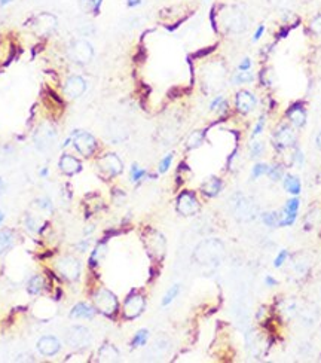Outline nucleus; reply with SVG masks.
Instances as JSON below:
<instances>
[{
  "label": "nucleus",
  "mask_w": 321,
  "mask_h": 363,
  "mask_svg": "<svg viewBox=\"0 0 321 363\" xmlns=\"http://www.w3.org/2000/svg\"><path fill=\"white\" fill-rule=\"evenodd\" d=\"M106 250H107V246L104 244V243H100V244H97V246H95V249L92 250L91 258H90V265H91V267L98 265V264H100V261H101V259L106 256Z\"/></svg>",
  "instance_id": "obj_27"
},
{
  "label": "nucleus",
  "mask_w": 321,
  "mask_h": 363,
  "mask_svg": "<svg viewBox=\"0 0 321 363\" xmlns=\"http://www.w3.org/2000/svg\"><path fill=\"white\" fill-rule=\"evenodd\" d=\"M34 146L37 151L40 152H45L48 149H51L54 144H55V140H57V131L55 128L51 125H42L40 128H37V131L34 133Z\"/></svg>",
  "instance_id": "obj_8"
},
{
  "label": "nucleus",
  "mask_w": 321,
  "mask_h": 363,
  "mask_svg": "<svg viewBox=\"0 0 321 363\" xmlns=\"http://www.w3.org/2000/svg\"><path fill=\"white\" fill-rule=\"evenodd\" d=\"M55 268L66 280H70V282H75L80 274V264L77 259L72 256H64L61 259H58V262L55 264Z\"/></svg>",
  "instance_id": "obj_11"
},
{
  "label": "nucleus",
  "mask_w": 321,
  "mask_h": 363,
  "mask_svg": "<svg viewBox=\"0 0 321 363\" xmlns=\"http://www.w3.org/2000/svg\"><path fill=\"white\" fill-rule=\"evenodd\" d=\"M83 5H87V9L94 12L95 15L100 14V9H101V5H103V0H82Z\"/></svg>",
  "instance_id": "obj_36"
},
{
  "label": "nucleus",
  "mask_w": 321,
  "mask_h": 363,
  "mask_svg": "<svg viewBox=\"0 0 321 363\" xmlns=\"http://www.w3.org/2000/svg\"><path fill=\"white\" fill-rule=\"evenodd\" d=\"M223 189V182L219 177H210L207 182L202 183L201 190L204 195L207 197H217L220 194V190Z\"/></svg>",
  "instance_id": "obj_21"
},
{
  "label": "nucleus",
  "mask_w": 321,
  "mask_h": 363,
  "mask_svg": "<svg viewBox=\"0 0 321 363\" xmlns=\"http://www.w3.org/2000/svg\"><path fill=\"white\" fill-rule=\"evenodd\" d=\"M265 284H266L268 287H274V286L278 284V282H276L275 279H272L271 275H266V277H265Z\"/></svg>",
  "instance_id": "obj_48"
},
{
  "label": "nucleus",
  "mask_w": 321,
  "mask_h": 363,
  "mask_svg": "<svg viewBox=\"0 0 321 363\" xmlns=\"http://www.w3.org/2000/svg\"><path fill=\"white\" fill-rule=\"evenodd\" d=\"M263 128H265V116H260L259 121H258V124H256L254 130H253V133H251V137H253V139H254V137H258L260 133L263 131Z\"/></svg>",
  "instance_id": "obj_44"
},
{
  "label": "nucleus",
  "mask_w": 321,
  "mask_h": 363,
  "mask_svg": "<svg viewBox=\"0 0 321 363\" xmlns=\"http://www.w3.org/2000/svg\"><path fill=\"white\" fill-rule=\"evenodd\" d=\"M143 3V0H126V5L130 8H136V6H140Z\"/></svg>",
  "instance_id": "obj_51"
},
{
  "label": "nucleus",
  "mask_w": 321,
  "mask_h": 363,
  "mask_svg": "<svg viewBox=\"0 0 321 363\" xmlns=\"http://www.w3.org/2000/svg\"><path fill=\"white\" fill-rule=\"evenodd\" d=\"M87 82L80 76H70L64 85V95L67 98H77L85 93Z\"/></svg>",
  "instance_id": "obj_16"
},
{
  "label": "nucleus",
  "mask_w": 321,
  "mask_h": 363,
  "mask_svg": "<svg viewBox=\"0 0 321 363\" xmlns=\"http://www.w3.org/2000/svg\"><path fill=\"white\" fill-rule=\"evenodd\" d=\"M291 162L297 167H302L304 162H305V157H304V152L299 149V147H294V152L291 155Z\"/></svg>",
  "instance_id": "obj_39"
},
{
  "label": "nucleus",
  "mask_w": 321,
  "mask_h": 363,
  "mask_svg": "<svg viewBox=\"0 0 321 363\" xmlns=\"http://www.w3.org/2000/svg\"><path fill=\"white\" fill-rule=\"evenodd\" d=\"M14 246V232L9 229H5L0 232V254L8 252Z\"/></svg>",
  "instance_id": "obj_25"
},
{
  "label": "nucleus",
  "mask_w": 321,
  "mask_h": 363,
  "mask_svg": "<svg viewBox=\"0 0 321 363\" xmlns=\"http://www.w3.org/2000/svg\"><path fill=\"white\" fill-rule=\"evenodd\" d=\"M26 226H27V229H29L30 232H37V231L40 229L39 222H37L36 218H33V216H27V218H26Z\"/></svg>",
  "instance_id": "obj_41"
},
{
  "label": "nucleus",
  "mask_w": 321,
  "mask_h": 363,
  "mask_svg": "<svg viewBox=\"0 0 321 363\" xmlns=\"http://www.w3.org/2000/svg\"><path fill=\"white\" fill-rule=\"evenodd\" d=\"M144 307H146L144 296L140 293H131L123 304V316L125 318L133 320L144 311Z\"/></svg>",
  "instance_id": "obj_13"
},
{
  "label": "nucleus",
  "mask_w": 321,
  "mask_h": 363,
  "mask_svg": "<svg viewBox=\"0 0 321 363\" xmlns=\"http://www.w3.org/2000/svg\"><path fill=\"white\" fill-rule=\"evenodd\" d=\"M94 305H95V310L103 313L104 316L112 317L118 311V300H116V296L109 289H104V287L98 289L94 293Z\"/></svg>",
  "instance_id": "obj_2"
},
{
  "label": "nucleus",
  "mask_w": 321,
  "mask_h": 363,
  "mask_svg": "<svg viewBox=\"0 0 321 363\" xmlns=\"http://www.w3.org/2000/svg\"><path fill=\"white\" fill-rule=\"evenodd\" d=\"M179 292H180V284H173V286H171V287L168 289V292L165 293L164 300H162V307H167V305H169L173 301L177 298Z\"/></svg>",
  "instance_id": "obj_34"
},
{
  "label": "nucleus",
  "mask_w": 321,
  "mask_h": 363,
  "mask_svg": "<svg viewBox=\"0 0 321 363\" xmlns=\"http://www.w3.org/2000/svg\"><path fill=\"white\" fill-rule=\"evenodd\" d=\"M70 57L75 63L88 64L94 57V48L88 40L79 39L76 42H73V45L70 48Z\"/></svg>",
  "instance_id": "obj_10"
},
{
  "label": "nucleus",
  "mask_w": 321,
  "mask_h": 363,
  "mask_svg": "<svg viewBox=\"0 0 321 363\" xmlns=\"http://www.w3.org/2000/svg\"><path fill=\"white\" fill-rule=\"evenodd\" d=\"M223 26L229 33H243L247 30V16L237 6H230L223 14Z\"/></svg>",
  "instance_id": "obj_4"
},
{
  "label": "nucleus",
  "mask_w": 321,
  "mask_h": 363,
  "mask_svg": "<svg viewBox=\"0 0 321 363\" xmlns=\"http://www.w3.org/2000/svg\"><path fill=\"white\" fill-rule=\"evenodd\" d=\"M67 344L75 350H83L91 344V333L85 326H72L66 336Z\"/></svg>",
  "instance_id": "obj_7"
},
{
  "label": "nucleus",
  "mask_w": 321,
  "mask_h": 363,
  "mask_svg": "<svg viewBox=\"0 0 321 363\" xmlns=\"http://www.w3.org/2000/svg\"><path fill=\"white\" fill-rule=\"evenodd\" d=\"M58 167H60V170H61L62 173L67 174V176H73V174L79 173V172L82 170L80 161L75 158L73 155H70V154H64V155H61L60 162H58Z\"/></svg>",
  "instance_id": "obj_19"
},
{
  "label": "nucleus",
  "mask_w": 321,
  "mask_h": 363,
  "mask_svg": "<svg viewBox=\"0 0 321 363\" xmlns=\"http://www.w3.org/2000/svg\"><path fill=\"white\" fill-rule=\"evenodd\" d=\"M202 142H204V133L202 131H194L189 136L187 142H186V147L187 149H195V147H199Z\"/></svg>",
  "instance_id": "obj_31"
},
{
  "label": "nucleus",
  "mask_w": 321,
  "mask_h": 363,
  "mask_svg": "<svg viewBox=\"0 0 321 363\" xmlns=\"http://www.w3.org/2000/svg\"><path fill=\"white\" fill-rule=\"evenodd\" d=\"M95 308L85 304V302H80V304H76L73 307V310L70 311V317L72 318H92L95 316Z\"/></svg>",
  "instance_id": "obj_22"
},
{
  "label": "nucleus",
  "mask_w": 321,
  "mask_h": 363,
  "mask_svg": "<svg viewBox=\"0 0 321 363\" xmlns=\"http://www.w3.org/2000/svg\"><path fill=\"white\" fill-rule=\"evenodd\" d=\"M48 174H49V168H48V167H44V168L39 172V176H40V177H46Z\"/></svg>",
  "instance_id": "obj_52"
},
{
  "label": "nucleus",
  "mask_w": 321,
  "mask_h": 363,
  "mask_svg": "<svg viewBox=\"0 0 321 363\" xmlns=\"http://www.w3.org/2000/svg\"><path fill=\"white\" fill-rule=\"evenodd\" d=\"M268 170H269V165H266V164H256V165L251 168V180L259 179L260 176L268 173Z\"/></svg>",
  "instance_id": "obj_38"
},
{
  "label": "nucleus",
  "mask_w": 321,
  "mask_h": 363,
  "mask_svg": "<svg viewBox=\"0 0 321 363\" xmlns=\"http://www.w3.org/2000/svg\"><path fill=\"white\" fill-rule=\"evenodd\" d=\"M225 98L222 97V95H217L216 98H214L213 101H211V104H210V111H216L217 112V109H219V106L222 104V101H223Z\"/></svg>",
  "instance_id": "obj_46"
},
{
  "label": "nucleus",
  "mask_w": 321,
  "mask_h": 363,
  "mask_svg": "<svg viewBox=\"0 0 321 363\" xmlns=\"http://www.w3.org/2000/svg\"><path fill=\"white\" fill-rule=\"evenodd\" d=\"M177 211L182 216H194L199 211V203L195 194L183 190L177 198Z\"/></svg>",
  "instance_id": "obj_12"
},
{
  "label": "nucleus",
  "mask_w": 321,
  "mask_h": 363,
  "mask_svg": "<svg viewBox=\"0 0 321 363\" xmlns=\"http://www.w3.org/2000/svg\"><path fill=\"white\" fill-rule=\"evenodd\" d=\"M3 219H5V215H3V213H2V211H0V223H2V222H3Z\"/></svg>",
  "instance_id": "obj_56"
},
{
  "label": "nucleus",
  "mask_w": 321,
  "mask_h": 363,
  "mask_svg": "<svg viewBox=\"0 0 321 363\" xmlns=\"http://www.w3.org/2000/svg\"><path fill=\"white\" fill-rule=\"evenodd\" d=\"M263 33H265V26H259L258 30H256V33H254V37H253V39H254V40H259Z\"/></svg>",
  "instance_id": "obj_49"
},
{
  "label": "nucleus",
  "mask_w": 321,
  "mask_h": 363,
  "mask_svg": "<svg viewBox=\"0 0 321 363\" xmlns=\"http://www.w3.org/2000/svg\"><path fill=\"white\" fill-rule=\"evenodd\" d=\"M262 221H263V223H265L266 226L275 228V226H278V223H280V215H278L276 211H266V213L262 215Z\"/></svg>",
  "instance_id": "obj_32"
},
{
  "label": "nucleus",
  "mask_w": 321,
  "mask_h": 363,
  "mask_svg": "<svg viewBox=\"0 0 321 363\" xmlns=\"http://www.w3.org/2000/svg\"><path fill=\"white\" fill-rule=\"evenodd\" d=\"M88 246H90V241L87 240V241L79 243V244H77V249H79V252H85V250L88 249Z\"/></svg>",
  "instance_id": "obj_50"
},
{
  "label": "nucleus",
  "mask_w": 321,
  "mask_h": 363,
  "mask_svg": "<svg viewBox=\"0 0 321 363\" xmlns=\"http://www.w3.org/2000/svg\"><path fill=\"white\" fill-rule=\"evenodd\" d=\"M299 198H291L286 203V207L283 210V213L280 215V223L278 226H290L296 221L297 216V210H299Z\"/></svg>",
  "instance_id": "obj_17"
},
{
  "label": "nucleus",
  "mask_w": 321,
  "mask_h": 363,
  "mask_svg": "<svg viewBox=\"0 0 321 363\" xmlns=\"http://www.w3.org/2000/svg\"><path fill=\"white\" fill-rule=\"evenodd\" d=\"M232 211L237 219L240 221H251L256 216V205L243 194H237L232 198Z\"/></svg>",
  "instance_id": "obj_5"
},
{
  "label": "nucleus",
  "mask_w": 321,
  "mask_h": 363,
  "mask_svg": "<svg viewBox=\"0 0 321 363\" xmlns=\"http://www.w3.org/2000/svg\"><path fill=\"white\" fill-rule=\"evenodd\" d=\"M173 158H174L173 154H168L167 157L162 158V161L159 162V173H167V172H168V168L171 167V164H173Z\"/></svg>",
  "instance_id": "obj_40"
},
{
  "label": "nucleus",
  "mask_w": 321,
  "mask_h": 363,
  "mask_svg": "<svg viewBox=\"0 0 321 363\" xmlns=\"http://www.w3.org/2000/svg\"><path fill=\"white\" fill-rule=\"evenodd\" d=\"M238 69H240V70H250V69H251V60H250V58H244V60L240 63Z\"/></svg>",
  "instance_id": "obj_47"
},
{
  "label": "nucleus",
  "mask_w": 321,
  "mask_h": 363,
  "mask_svg": "<svg viewBox=\"0 0 321 363\" xmlns=\"http://www.w3.org/2000/svg\"><path fill=\"white\" fill-rule=\"evenodd\" d=\"M109 134H110V139L113 140V137H115V134H118L116 136V142H121V140H125L126 139V130L123 128L118 121H113L112 124H110V131H109Z\"/></svg>",
  "instance_id": "obj_28"
},
{
  "label": "nucleus",
  "mask_w": 321,
  "mask_h": 363,
  "mask_svg": "<svg viewBox=\"0 0 321 363\" xmlns=\"http://www.w3.org/2000/svg\"><path fill=\"white\" fill-rule=\"evenodd\" d=\"M287 258H289V252H287V250H281V252L276 254L275 259H274V267H275V268H280V267L287 261Z\"/></svg>",
  "instance_id": "obj_42"
},
{
  "label": "nucleus",
  "mask_w": 321,
  "mask_h": 363,
  "mask_svg": "<svg viewBox=\"0 0 321 363\" xmlns=\"http://www.w3.org/2000/svg\"><path fill=\"white\" fill-rule=\"evenodd\" d=\"M225 79V69L219 64H211L208 70L204 72V85L210 90H217L222 87V82Z\"/></svg>",
  "instance_id": "obj_14"
},
{
  "label": "nucleus",
  "mask_w": 321,
  "mask_h": 363,
  "mask_svg": "<svg viewBox=\"0 0 321 363\" xmlns=\"http://www.w3.org/2000/svg\"><path fill=\"white\" fill-rule=\"evenodd\" d=\"M44 286H45V280H44V277H40V275H33L30 280H29L27 290H29L30 295H39V293L42 292Z\"/></svg>",
  "instance_id": "obj_26"
},
{
  "label": "nucleus",
  "mask_w": 321,
  "mask_h": 363,
  "mask_svg": "<svg viewBox=\"0 0 321 363\" xmlns=\"http://www.w3.org/2000/svg\"><path fill=\"white\" fill-rule=\"evenodd\" d=\"M149 339V331L147 329H140V331L134 335L133 341H131V347L137 348V347H143Z\"/></svg>",
  "instance_id": "obj_30"
},
{
  "label": "nucleus",
  "mask_w": 321,
  "mask_h": 363,
  "mask_svg": "<svg viewBox=\"0 0 321 363\" xmlns=\"http://www.w3.org/2000/svg\"><path fill=\"white\" fill-rule=\"evenodd\" d=\"M253 80H254V75H253V72H250V70H240V72H237V73L233 75V78H232V82H233L235 85L250 83V82H253Z\"/></svg>",
  "instance_id": "obj_29"
},
{
  "label": "nucleus",
  "mask_w": 321,
  "mask_h": 363,
  "mask_svg": "<svg viewBox=\"0 0 321 363\" xmlns=\"http://www.w3.org/2000/svg\"><path fill=\"white\" fill-rule=\"evenodd\" d=\"M98 170L106 177H116L123 172V164L116 154H106L97 162Z\"/></svg>",
  "instance_id": "obj_9"
},
{
  "label": "nucleus",
  "mask_w": 321,
  "mask_h": 363,
  "mask_svg": "<svg viewBox=\"0 0 321 363\" xmlns=\"http://www.w3.org/2000/svg\"><path fill=\"white\" fill-rule=\"evenodd\" d=\"M287 118L296 128H302L306 124V111L302 104H293L287 111Z\"/></svg>",
  "instance_id": "obj_20"
},
{
  "label": "nucleus",
  "mask_w": 321,
  "mask_h": 363,
  "mask_svg": "<svg viewBox=\"0 0 321 363\" xmlns=\"http://www.w3.org/2000/svg\"><path fill=\"white\" fill-rule=\"evenodd\" d=\"M256 104H258V100H256L254 94H251L250 91H240L235 97L237 111L243 113V115H247V113L254 111Z\"/></svg>",
  "instance_id": "obj_15"
},
{
  "label": "nucleus",
  "mask_w": 321,
  "mask_h": 363,
  "mask_svg": "<svg viewBox=\"0 0 321 363\" xmlns=\"http://www.w3.org/2000/svg\"><path fill=\"white\" fill-rule=\"evenodd\" d=\"M284 179V189L287 190L291 195H299L302 185H301V179L294 174H287L283 177Z\"/></svg>",
  "instance_id": "obj_24"
},
{
  "label": "nucleus",
  "mask_w": 321,
  "mask_h": 363,
  "mask_svg": "<svg viewBox=\"0 0 321 363\" xmlns=\"http://www.w3.org/2000/svg\"><path fill=\"white\" fill-rule=\"evenodd\" d=\"M130 176H131V182L137 183V182L143 180V179L147 176V172L143 170V168H140L137 164H133V165H131V170H130Z\"/></svg>",
  "instance_id": "obj_35"
},
{
  "label": "nucleus",
  "mask_w": 321,
  "mask_h": 363,
  "mask_svg": "<svg viewBox=\"0 0 321 363\" xmlns=\"http://www.w3.org/2000/svg\"><path fill=\"white\" fill-rule=\"evenodd\" d=\"M315 143H317V147L321 151V131L317 134V139H315Z\"/></svg>",
  "instance_id": "obj_53"
},
{
  "label": "nucleus",
  "mask_w": 321,
  "mask_h": 363,
  "mask_svg": "<svg viewBox=\"0 0 321 363\" xmlns=\"http://www.w3.org/2000/svg\"><path fill=\"white\" fill-rule=\"evenodd\" d=\"M272 144L278 151L289 149V147H296L297 143V134L289 124H283L275 130L272 136Z\"/></svg>",
  "instance_id": "obj_6"
},
{
  "label": "nucleus",
  "mask_w": 321,
  "mask_h": 363,
  "mask_svg": "<svg viewBox=\"0 0 321 363\" xmlns=\"http://www.w3.org/2000/svg\"><path fill=\"white\" fill-rule=\"evenodd\" d=\"M70 137H72V144L75 146V149L80 155L91 157L92 154L95 152L97 140L90 133L83 131V130H75V131H72Z\"/></svg>",
  "instance_id": "obj_3"
},
{
  "label": "nucleus",
  "mask_w": 321,
  "mask_h": 363,
  "mask_svg": "<svg viewBox=\"0 0 321 363\" xmlns=\"http://www.w3.org/2000/svg\"><path fill=\"white\" fill-rule=\"evenodd\" d=\"M36 204L39 205L42 210H45V211H52V203H51L49 198H40V200L36 201Z\"/></svg>",
  "instance_id": "obj_45"
},
{
  "label": "nucleus",
  "mask_w": 321,
  "mask_h": 363,
  "mask_svg": "<svg viewBox=\"0 0 321 363\" xmlns=\"http://www.w3.org/2000/svg\"><path fill=\"white\" fill-rule=\"evenodd\" d=\"M309 29H311V32L315 33V34H321V14L315 16V18L311 21Z\"/></svg>",
  "instance_id": "obj_43"
},
{
  "label": "nucleus",
  "mask_w": 321,
  "mask_h": 363,
  "mask_svg": "<svg viewBox=\"0 0 321 363\" xmlns=\"http://www.w3.org/2000/svg\"><path fill=\"white\" fill-rule=\"evenodd\" d=\"M3 189H5V183H3V180L0 179V195L3 194Z\"/></svg>",
  "instance_id": "obj_55"
},
{
  "label": "nucleus",
  "mask_w": 321,
  "mask_h": 363,
  "mask_svg": "<svg viewBox=\"0 0 321 363\" xmlns=\"http://www.w3.org/2000/svg\"><path fill=\"white\" fill-rule=\"evenodd\" d=\"M266 174L269 176V179L272 182H278V180H281L284 177V167L281 164H274L272 167H269V170H268Z\"/></svg>",
  "instance_id": "obj_33"
},
{
  "label": "nucleus",
  "mask_w": 321,
  "mask_h": 363,
  "mask_svg": "<svg viewBox=\"0 0 321 363\" xmlns=\"http://www.w3.org/2000/svg\"><path fill=\"white\" fill-rule=\"evenodd\" d=\"M263 151H265V146H263V143L253 142L251 143V146H250V158L258 159L260 155L263 154Z\"/></svg>",
  "instance_id": "obj_37"
},
{
  "label": "nucleus",
  "mask_w": 321,
  "mask_h": 363,
  "mask_svg": "<svg viewBox=\"0 0 321 363\" xmlns=\"http://www.w3.org/2000/svg\"><path fill=\"white\" fill-rule=\"evenodd\" d=\"M12 0H0V6H6L8 3H11Z\"/></svg>",
  "instance_id": "obj_54"
},
{
  "label": "nucleus",
  "mask_w": 321,
  "mask_h": 363,
  "mask_svg": "<svg viewBox=\"0 0 321 363\" xmlns=\"http://www.w3.org/2000/svg\"><path fill=\"white\" fill-rule=\"evenodd\" d=\"M195 261L198 262L199 265L204 267H219L220 262L225 258V246L220 240L217 238H208L201 241L195 253H194Z\"/></svg>",
  "instance_id": "obj_1"
},
{
  "label": "nucleus",
  "mask_w": 321,
  "mask_h": 363,
  "mask_svg": "<svg viewBox=\"0 0 321 363\" xmlns=\"http://www.w3.org/2000/svg\"><path fill=\"white\" fill-rule=\"evenodd\" d=\"M119 351L112 344H104L98 351V359L101 362H118L119 360Z\"/></svg>",
  "instance_id": "obj_23"
},
{
  "label": "nucleus",
  "mask_w": 321,
  "mask_h": 363,
  "mask_svg": "<svg viewBox=\"0 0 321 363\" xmlns=\"http://www.w3.org/2000/svg\"><path fill=\"white\" fill-rule=\"evenodd\" d=\"M37 350L42 356H46V357H52L55 356L60 350H61V346H60V341L55 338V336H42L39 341H37Z\"/></svg>",
  "instance_id": "obj_18"
}]
</instances>
